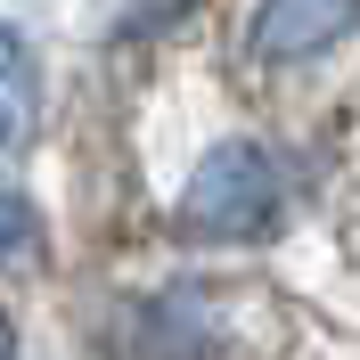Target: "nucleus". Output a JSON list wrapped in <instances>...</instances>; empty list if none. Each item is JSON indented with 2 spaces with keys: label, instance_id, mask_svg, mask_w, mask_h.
Wrapping results in <instances>:
<instances>
[{
  "label": "nucleus",
  "instance_id": "nucleus-4",
  "mask_svg": "<svg viewBox=\"0 0 360 360\" xmlns=\"http://www.w3.org/2000/svg\"><path fill=\"white\" fill-rule=\"evenodd\" d=\"M33 238H41V213H33L17 188H0V262H8V254H25Z\"/></svg>",
  "mask_w": 360,
  "mask_h": 360
},
{
  "label": "nucleus",
  "instance_id": "nucleus-2",
  "mask_svg": "<svg viewBox=\"0 0 360 360\" xmlns=\"http://www.w3.org/2000/svg\"><path fill=\"white\" fill-rule=\"evenodd\" d=\"M360 25V0H262L254 8V58L262 66H303L319 49H336Z\"/></svg>",
  "mask_w": 360,
  "mask_h": 360
},
{
  "label": "nucleus",
  "instance_id": "nucleus-5",
  "mask_svg": "<svg viewBox=\"0 0 360 360\" xmlns=\"http://www.w3.org/2000/svg\"><path fill=\"white\" fill-rule=\"evenodd\" d=\"M0 360H17V336H8V319H0Z\"/></svg>",
  "mask_w": 360,
  "mask_h": 360
},
{
  "label": "nucleus",
  "instance_id": "nucleus-1",
  "mask_svg": "<svg viewBox=\"0 0 360 360\" xmlns=\"http://www.w3.org/2000/svg\"><path fill=\"white\" fill-rule=\"evenodd\" d=\"M278 197H287V180L262 139H221L180 188V229L188 238H254L278 213Z\"/></svg>",
  "mask_w": 360,
  "mask_h": 360
},
{
  "label": "nucleus",
  "instance_id": "nucleus-3",
  "mask_svg": "<svg viewBox=\"0 0 360 360\" xmlns=\"http://www.w3.org/2000/svg\"><path fill=\"white\" fill-rule=\"evenodd\" d=\"M33 115H41V66H33V41H25L17 25H0V156L25 148Z\"/></svg>",
  "mask_w": 360,
  "mask_h": 360
}]
</instances>
